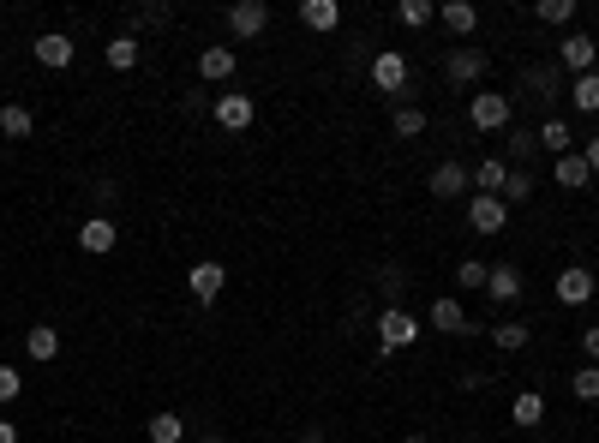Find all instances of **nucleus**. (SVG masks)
<instances>
[{"label": "nucleus", "mask_w": 599, "mask_h": 443, "mask_svg": "<svg viewBox=\"0 0 599 443\" xmlns=\"http://www.w3.org/2000/svg\"><path fill=\"white\" fill-rule=\"evenodd\" d=\"M486 66H492L486 48H450V54H444V78H450V84H480Z\"/></svg>", "instance_id": "8"}, {"label": "nucleus", "mask_w": 599, "mask_h": 443, "mask_svg": "<svg viewBox=\"0 0 599 443\" xmlns=\"http://www.w3.org/2000/svg\"><path fill=\"white\" fill-rule=\"evenodd\" d=\"M414 342H420V318L402 306H384L378 312V354H408Z\"/></svg>", "instance_id": "1"}, {"label": "nucleus", "mask_w": 599, "mask_h": 443, "mask_svg": "<svg viewBox=\"0 0 599 443\" xmlns=\"http://www.w3.org/2000/svg\"><path fill=\"white\" fill-rule=\"evenodd\" d=\"M396 18H402L408 30H420V24H432V18H438V6H432V0H402V6H396Z\"/></svg>", "instance_id": "30"}, {"label": "nucleus", "mask_w": 599, "mask_h": 443, "mask_svg": "<svg viewBox=\"0 0 599 443\" xmlns=\"http://www.w3.org/2000/svg\"><path fill=\"white\" fill-rule=\"evenodd\" d=\"M432 330H444V336H480V324L462 312V300H450V294H438L432 300Z\"/></svg>", "instance_id": "9"}, {"label": "nucleus", "mask_w": 599, "mask_h": 443, "mask_svg": "<svg viewBox=\"0 0 599 443\" xmlns=\"http://www.w3.org/2000/svg\"><path fill=\"white\" fill-rule=\"evenodd\" d=\"M114 240H120V234H114V222H108V216H90V222L78 228V246H84L90 258H108V252H114Z\"/></svg>", "instance_id": "17"}, {"label": "nucleus", "mask_w": 599, "mask_h": 443, "mask_svg": "<svg viewBox=\"0 0 599 443\" xmlns=\"http://www.w3.org/2000/svg\"><path fill=\"white\" fill-rule=\"evenodd\" d=\"M468 186H474V174H468V168H462V162H456V156H444V162H438V168H432V192H438V198H444V204H450V198H462V192H468Z\"/></svg>", "instance_id": "13"}, {"label": "nucleus", "mask_w": 599, "mask_h": 443, "mask_svg": "<svg viewBox=\"0 0 599 443\" xmlns=\"http://www.w3.org/2000/svg\"><path fill=\"white\" fill-rule=\"evenodd\" d=\"M576 342H582V360H588V366H599V324H594V330H582Z\"/></svg>", "instance_id": "39"}, {"label": "nucleus", "mask_w": 599, "mask_h": 443, "mask_svg": "<svg viewBox=\"0 0 599 443\" xmlns=\"http://www.w3.org/2000/svg\"><path fill=\"white\" fill-rule=\"evenodd\" d=\"M570 396H576V402H599V366H582V372L570 378Z\"/></svg>", "instance_id": "35"}, {"label": "nucleus", "mask_w": 599, "mask_h": 443, "mask_svg": "<svg viewBox=\"0 0 599 443\" xmlns=\"http://www.w3.org/2000/svg\"><path fill=\"white\" fill-rule=\"evenodd\" d=\"M372 84H378L384 96H402V90H408V54H402V48H378V54H372Z\"/></svg>", "instance_id": "4"}, {"label": "nucleus", "mask_w": 599, "mask_h": 443, "mask_svg": "<svg viewBox=\"0 0 599 443\" xmlns=\"http://www.w3.org/2000/svg\"><path fill=\"white\" fill-rule=\"evenodd\" d=\"M534 198V174L528 168H510V180H504V204H528Z\"/></svg>", "instance_id": "32"}, {"label": "nucleus", "mask_w": 599, "mask_h": 443, "mask_svg": "<svg viewBox=\"0 0 599 443\" xmlns=\"http://www.w3.org/2000/svg\"><path fill=\"white\" fill-rule=\"evenodd\" d=\"M510 420H516L522 432H534V426L546 420V396H540V390H522V396L510 402Z\"/></svg>", "instance_id": "23"}, {"label": "nucleus", "mask_w": 599, "mask_h": 443, "mask_svg": "<svg viewBox=\"0 0 599 443\" xmlns=\"http://www.w3.org/2000/svg\"><path fill=\"white\" fill-rule=\"evenodd\" d=\"M558 66L576 72V78L599 72V42H594V36H564V42H558Z\"/></svg>", "instance_id": "6"}, {"label": "nucleus", "mask_w": 599, "mask_h": 443, "mask_svg": "<svg viewBox=\"0 0 599 443\" xmlns=\"http://www.w3.org/2000/svg\"><path fill=\"white\" fill-rule=\"evenodd\" d=\"M30 54H36V66H48V72H66L78 48H72V36H66V30H42V36L30 42Z\"/></svg>", "instance_id": "7"}, {"label": "nucleus", "mask_w": 599, "mask_h": 443, "mask_svg": "<svg viewBox=\"0 0 599 443\" xmlns=\"http://www.w3.org/2000/svg\"><path fill=\"white\" fill-rule=\"evenodd\" d=\"M534 150H540V132H528V126H510V156H516V162H528Z\"/></svg>", "instance_id": "36"}, {"label": "nucleus", "mask_w": 599, "mask_h": 443, "mask_svg": "<svg viewBox=\"0 0 599 443\" xmlns=\"http://www.w3.org/2000/svg\"><path fill=\"white\" fill-rule=\"evenodd\" d=\"M486 294H492V306H516V300H522V270H516V264H492Z\"/></svg>", "instance_id": "14"}, {"label": "nucleus", "mask_w": 599, "mask_h": 443, "mask_svg": "<svg viewBox=\"0 0 599 443\" xmlns=\"http://www.w3.org/2000/svg\"><path fill=\"white\" fill-rule=\"evenodd\" d=\"M252 114H258L252 96H216V126H222V132H246Z\"/></svg>", "instance_id": "16"}, {"label": "nucleus", "mask_w": 599, "mask_h": 443, "mask_svg": "<svg viewBox=\"0 0 599 443\" xmlns=\"http://www.w3.org/2000/svg\"><path fill=\"white\" fill-rule=\"evenodd\" d=\"M0 443H18V426H12V420H0Z\"/></svg>", "instance_id": "41"}, {"label": "nucleus", "mask_w": 599, "mask_h": 443, "mask_svg": "<svg viewBox=\"0 0 599 443\" xmlns=\"http://www.w3.org/2000/svg\"><path fill=\"white\" fill-rule=\"evenodd\" d=\"M222 282H228V270H222L216 258H204V264H192V270H186V288H192V300H198V306H210V300L222 294Z\"/></svg>", "instance_id": "10"}, {"label": "nucleus", "mask_w": 599, "mask_h": 443, "mask_svg": "<svg viewBox=\"0 0 599 443\" xmlns=\"http://www.w3.org/2000/svg\"><path fill=\"white\" fill-rule=\"evenodd\" d=\"M486 276H492V264H480V258H462V264H456V288H480V294H486Z\"/></svg>", "instance_id": "33"}, {"label": "nucleus", "mask_w": 599, "mask_h": 443, "mask_svg": "<svg viewBox=\"0 0 599 443\" xmlns=\"http://www.w3.org/2000/svg\"><path fill=\"white\" fill-rule=\"evenodd\" d=\"M18 390H24V378H18L12 366H0V408H12V402H18Z\"/></svg>", "instance_id": "38"}, {"label": "nucleus", "mask_w": 599, "mask_h": 443, "mask_svg": "<svg viewBox=\"0 0 599 443\" xmlns=\"http://www.w3.org/2000/svg\"><path fill=\"white\" fill-rule=\"evenodd\" d=\"M156 24H168V6L156 0V6H138L132 12V30H156Z\"/></svg>", "instance_id": "37"}, {"label": "nucleus", "mask_w": 599, "mask_h": 443, "mask_svg": "<svg viewBox=\"0 0 599 443\" xmlns=\"http://www.w3.org/2000/svg\"><path fill=\"white\" fill-rule=\"evenodd\" d=\"M264 24H270V6H264V0H234V6H228V30H234V36H264Z\"/></svg>", "instance_id": "11"}, {"label": "nucleus", "mask_w": 599, "mask_h": 443, "mask_svg": "<svg viewBox=\"0 0 599 443\" xmlns=\"http://www.w3.org/2000/svg\"><path fill=\"white\" fill-rule=\"evenodd\" d=\"M198 443H222V438H198Z\"/></svg>", "instance_id": "44"}, {"label": "nucleus", "mask_w": 599, "mask_h": 443, "mask_svg": "<svg viewBox=\"0 0 599 443\" xmlns=\"http://www.w3.org/2000/svg\"><path fill=\"white\" fill-rule=\"evenodd\" d=\"M528 84H534V90H540V102H546V96H558V90H564V66H534V72H528Z\"/></svg>", "instance_id": "31"}, {"label": "nucleus", "mask_w": 599, "mask_h": 443, "mask_svg": "<svg viewBox=\"0 0 599 443\" xmlns=\"http://www.w3.org/2000/svg\"><path fill=\"white\" fill-rule=\"evenodd\" d=\"M0 132H6L12 144H24V138L36 132V114H30L24 102H6V108H0Z\"/></svg>", "instance_id": "21"}, {"label": "nucleus", "mask_w": 599, "mask_h": 443, "mask_svg": "<svg viewBox=\"0 0 599 443\" xmlns=\"http://www.w3.org/2000/svg\"><path fill=\"white\" fill-rule=\"evenodd\" d=\"M438 18H444V30H450V36H474V24H480V12H474L468 0H444V6H438Z\"/></svg>", "instance_id": "20"}, {"label": "nucleus", "mask_w": 599, "mask_h": 443, "mask_svg": "<svg viewBox=\"0 0 599 443\" xmlns=\"http://www.w3.org/2000/svg\"><path fill=\"white\" fill-rule=\"evenodd\" d=\"M570 144H576V138H570V120H546V126H540V150L570 156Z\"/></svg>", "instance_id": "27"}, {"label": "nucleus", "mask_w": 599, "mask_h": 443, "mask_svg": "<svg viewBox=\"0 0 599 443\" xmlns=\"http://www.w3.org/2000/svg\"><path fill=\"white\" fill-rule=\"evenodd\" d=\"M570 108H576V114H599V72L570 78Z\"/></svg>", "instance_id": "24"}, {"label": "nucleus", "mask_w": 599, "mask_h": 443, "mask_svg": "<svg viewBox=\"0 0 599 443\" xmlns=\"http://www.w3.org/2000/svg\"><path fill=\"white\" fill-rule=\"evenodd\" d=\"M528 336H534V330H528V324H516V318H510V324H492V342H498L504 354H522V348H528Z\"/></svg>", "instance_id": "28"}, {"label": "nucleus", "mask_w": 599, "mask_h": 443, "mask_svg": "<svg viewBox=\"0 0 599 443\" xmlns=\"http://www.w3.org/2000/svg\"><path fill=\"white\" fill-rule=\"evenodd\" d=\"M294 443H324V438H318V432H300V438H294Z\"/></svg>", "instance_id": "42"}, {"label": "nucleus", "mask_w": 599, "mask_h": 443, "mask_svg": "<svg viewBox=\"0 0 599 443\" xmlns=\"http://www.w3.org/2000/svg\"><path fill=\"white\" fill-rule=\"evenodd\" d=\"M588 180H594V168H588V156H582V150L558 156V186H564V192H582Z\"/></svg>", "instance_id": "22"}, {"label": "nucleus", "mask_w": 599, "mask_h": 443, "mask_svg": "<svg viewBox=\"0 0 599 443\" xmlns=\"http://www.w3.org/2000/svg\"><path fill=\"white\" fill-rule=\"evenodd\" d=\"M474 174V192H492V198H504V180H510V162L504 156H486L480 168H468Z\"/></svg>", "instance_id": "18"}, {"label": "nucleus", "mask_w": 599, "mask_h": 443, "mask_svg": "<svg viewBox=\"0 0 599 443\" xmlns=\"http://www.w3.org/2000/svg\"><path fill=\"white\" fill-rule=\"evenodd\" d=\"M552 288H558V306H588V300L599 294V276L588 270V264H570V270H558Z\"/></svg>", "instance_id": "5"}, {"label": "nucleus", "mask_w": 599, "mask_h": 443, "mask_svg": "<svg viewBox=\"0 0 599 443\" xmlns=\"http://www.w3.org/2000/svg\"><path fill=\"white\" fill-rule=\"evenodd\" d=\"M468 120H474L480 132H510V126H516V102L498 96V90H480V96H468Z\"/></svg>", "instance_id": "2"}, {"label": "nucleus", "mask_w": 599, "mask_h": 443, "mask_svg": "<svg viewBox=\"0 0 599 443\" xmlns=\"http://www.w3.org/2000/svg\"><path fill=\"white\" fill-rule=\"evenodd\" d=\"M402 443H426V438H420V432H408V438H402Z\"/></svg>", "instance_id": "43"}, {"label": "nucleus", "mask_w": 599, "mask_h": 443, "mask_svg": "<svg viewBox=\"0 0 599 443\" xmlns=\"http://www.w3.org/2000/svg\"><path fill=\"white\" fill-rule=\"evenodd\" d=\"M102 54H108V66H114V72H132V66H138V36L126 30V36H114Z\"/></svg>", "instance_id": "25"}, {"label": "nucleus", "mask_w": 599, "mask_h": 443, "mask_svg": "<svg viewBox=\"0 0 599 443\" xmlns=\"http://www.w3.org/2000/svg\"><path fill=\"white\" fill-rule=\"evenodd\" d=\"M390 126H396V138H420V132H426V108H414V102H396Z\"/></svg>", "instance_id": "26"}, {"label": "nucleus", "mask_w": 599, "mask_h": 443, "mask_svg": "<svg viewBox=\"0 0 599 443\" xmlns=\"http://www.w3.org/2000/svg\"><path fill=\"white\" fill-rule=\"evenodd\" d=\"M180 438H186L180 414H150V443H180Z\"/></svg>", "instance_id": "29"}, {"label": "nucleus", "mask_w": 599, "mask_h": 443, "mask_svg": "<svg viewBox=\"0 0 599 443\" xmlns=\"http://www.w3.org/2000/svg\"><path fill=\"white\" fill-rule=\"evenodd\" d=\"M582 156H588V168H594V180H599V138H588V150H582Z\"/></svg>", "instance_id": "40"}, {"label": "nucleus", "mask_w": 599, "mask_h": 443, "mask_svg": "<svg viewBox=\"0 0 599 443\" xmlns=\"http://www.w3.org/2000/svg\"><path fill=\"white\" fill-rule=\"evenodd\" d=\"M534 18H540V24H570V18H576V0H540Z\"/></svg>", "instance_id": "34"}, {"label": "nucleus", "mask_w": 599, "mask_h": 443, "mask_svg": "<svg viewBox=\"0 0 599 443\" xmlns=\"http://www.w3.org/2000/svg\"><path fill=\"white\" fill-rule=\"evenodd\" d=\"M300 24H306V30H336V24H342V6H336V0H300Z\"/></svg>", "instance_id": "19"}, {"label": "nucleus", "mask_w": 599, "mask_h": 443, "mask_svg": "<svg viewBox=\"0 0 599 443\" xmlns=\"http://www.w3.org/2000/svg\"><path fill=\"white\" fill-rule=\"evenodd\" d=\"M468 228H474V234H486V240H492V234H504V228H510V204H504V198H492V192H468Z\"/></svg>", "instance_id": "3"}, {"label": "nucleus", "mask_w": 599, "mask_h": 443, "mask_svg": "<svg viewBox=\"0 0 599 443\" xmlns=\"http://www.w3.org/2000/svg\"><path fill=\"white\" fill-rule=\"evenodd\" d=\"M24 354H30L36 366H54V360H60V330H54V324H30V330H24Z\"/></svg>", "instance_id": "15"}, {"label": "nucleus", "mask_w": 599, "mask_h": 443, "mask_svg": "<svg viewBox=\"0 0 599 443\" xmlns=\"http://www.w3.org/2000/svg\"><path fill=\"white\" fill-rule=\"evenodd\" d=\"M240 72V54L234 48H198V78L204 84H228Z\"/></svg>", "instance_id": "12"}]
</instances>
